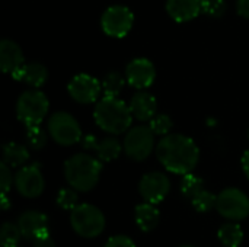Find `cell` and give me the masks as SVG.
Segmentation results:
<instances>
[{"label": "cell", "instance_id": "6da1fadb", "mask_svg": "<svg viewBox=\"0 0 249 247\" xmlns=\"http://www.w3.org/2000/svg\"><path fill=\"white\" fill-rule=\"evenodd\" d=\"M156 156L160 165L171 173H193L200 160V148L193 138L182 134H169L156 146Z\"/></svg>", "mask_w": 249, "mask_h": 247}, {"label": "cell", "instance_id": "7a4b0ae2", "mask_svg": "<svg viewBox=\"0 0 249 247\" xmlns=\"http://www.w3.org/2000/svg\"><path fill=\"white\" fill-rule=\"evenodd\" d=\"M93 118L96 125L111 135L127 132L133 124L130 106L120 98L104 96L95 106Z\"/></svg>", "mask_w": 249, "mask_h": 247}, {"label": "cell", "instance_id": "3957f363", "mask_svg": "<svg viewBox=\"0 0 249 247\" xmlns=\"http://www.w3.org/2000/svg\"><path fill=\"white\" fill-rule=\"evenodd\" d=\"M102 163L86 153L71 156L64 163V176L70 188L77 192L92 191L101 178Z\"/></svg>", "mask_w": 249, "mask_h": 247}, {"label": "cell", "instance_id": "277c9868", "mask_svg": "<svg viewBox=\"0 0 249 247\" xmlns=\"http://www.w3.org/2000/svg\"><path fill=\"white\" fill-rule=\"evenodd\" d=\"M48 98L36 89L23 92L16 102V116L26 127H38L48 114Z\"/></svg>", "mask_w": 249, "mask_h": 247}, {"label": "cell", "instance_id": "5b68a950", "mask_svg": "<svg viewBox=\"0 0 249 247\" xmlns=\"http://www.w3.org/2000/svg\"><path fill=\"white\" fill-rule=\"evenodd\" d=\"M70 224L76 234L85 239H93L105 230V215L90 204H79L70 213Z\"/></svg>", "mask_w": 249, "mask_h": 247}, {"label": "cell", "instance_id": "8992f818", "mask_svg": "<svg viewBox=\"0 0 249 247\" xmlns=\"http://www.w3.org/2000/svg\"><path fill=\"white\" fill-rule=\"evenodd\" d=\"M48 134L50 137L60 146L69 147L74 146L82 141V128L76 118L69 112L60 111L50 116L48 124Z\"/></svg>", "mask_w": 249, "mask_h": 247}, {"label": "cell", "instance_id": "52a82bcc", "mask_svg": "<svg viewBox=\"0 0 249 247\" xmlns=\"http://www.w3.org/2000/svg\"><path fill=\"white\" fill-rule=\"evenodd\" d=\"M155 147V134L149 125H137L125 132L123 141V150L134 162L146 160Z\"/></svg>", "mask_w": 249, "mask_h": 247}, {"label": "cell", "instance_id": "ba28073f", "mask_svg": "<svg viewBox=\"0 0 249 247\" xmlns=\"http://www.w3.org/2000/svg\"><path fill=\"white\" fill-rule=\"evenodd\" d=\"M216 211L231 221H242L249 215L248 195L238 188H228L217 195Z\"/></svg>", "mask_w": 249, "mask_h": 247}, {"label": "cell", "instance_id": "9c48e42d", "mask_svg": "<svg viewBox=\"0 0 249 247\" xmlns=\"http://www.w3.org/2000/svg\"><path fill=\"white\" fill-rule=\"evenodd\" d=\"M134 23L133 12L123 4L109 6L101 16V28L102 31L112 38L125 36Z\"/></svg>", "mask_w": 249, "mask_h": 247}, {"label": "cell", "instance_id": "30bf717a", "mask_svg": "<svg viewBox=\"0 0 249 247\" xmlns=\"http://www.w3.org/2000/svg\"><path fill=\"white\" fill-rule=\"evenodd\" d=\"M13 179L16 191L25 198H36L44 192L45 181L38 163L20 167Z\"/></svg>", "mask_w": 249, "mask_h": 247}, {"label": "cell", "instance_id": "8fae6325", "mask_svg": "<svg viewBox=\"0 0 249 247\" xmlns=\"http://www.w3.org/2000/svg\"><path fill=\"white\" fill-rule=\"evenodd\" d=\"M171 191V181L162 172L146 173L139 182V192L142 198L152 205L162 202Z\"/></svg>", "mask_w": 249, "mask_h": 247}, {"label": "cell", "instance_id": "7c38bea8", "mask_svg": "<svg viewBox=\"0 0 249 247\" xmlns=\"http://www.w3.org/2000/svg\"><path fill=\"white\" fill-rule=\"evenodd\" d=\"M67 90L73 100H76L77 103L88 105V103H93L99 98L102 92V84L93 76L80 73V74H76L69 82Z\"/></svg>", "mask_w": 249, "mask_h": 247}, {"label": "cell", "instance_id": "4fadbf2b", "mask_svg": "<svg viewBox=\"0 0 249 247\" xmlns=\"http://www.w3.org/2000/svg\"><path fill=\"white\" fill-rule=\"evenodd\" d=\"M156 79V68L147 58H134L125 67V80L130 86L142 90L153 84Z\"/></svg>", "mask_w": 249, "mask_h": 247}, {"label": "cell", "instance_id": "5bb4252c", "mask_svg": "<svg viewBox=\"0 0 249 247\" xmlns=\"http://www.w3.org/2000/svg\"><path fill=\"white\" fill-rule=\"evenodd\" d=\"M80 143L85 150L93 151L96 154V159L101 163L115 160L123 151V146L120 144V141L115 137L98 138V137L89 134V135H85Z\"/></svg>", "mask_w": 249, "mask_h": 247}, {"label": "cell", "instance_id": "9a60e30c", "mask_svg": "<svg viewBox=\"0 0 249 247\" xmlns=\"http://www.w3.org/2000/svg\"><path fill=\"white\" fill-rule=\"evenodd\" d=\"M18 227L20 229L22 237L26 240H36L45 234H50L48 230V218L45 214L39 211H25L18 218Z\"/></svg>", "mask_w": 249, "mask_h": 247}, {"label": "cell", "instance_id": "2e32d148", "mask_svg": "<svg viewBox=\"0 0 249 247\" xmlns=\"http://www.w3.org/2000/svg\"><path fill=\"white\" fill-rule=\"evenodd\" d=\"M128 106H130V111L133 114V118L143 121V122H146V121L150 122L156 116L158 100L152 93L140 90L136 95H133Z\"/></svg>", "mask_w": 249, "mask_h": 247}, {"label": "cell", "instance_id": "e0dca14e", "mask_svg": "<svg viewBox=\"0 0 249 247\" xmlns=\"http://www.w3.org/2000/svg\"><path fill=\"white\" fill-rule=\"evenodd\" d=\"M25 64L22 48L12 39L0 41V68L3 73L13 74Z\"/></svg>", "mask_w": 249, "mask_h": 247}, {"label": "cell", "instance_id": "ac0fdd59", "mask_svg": "<svg viewBox=\"0 0 249 247\" xmlns=\"http://www.w3.org/2000/svg\"><path fill=\"white\" fill-rule=\"evenodd\" d=\"M12 77L34 89H38L45 84L48 79V70L41 63H25L12 74Z\"/></svg>", "mask_w": 249, "mask_h": 247}, {"label": "cell", "instance_id": "d6986e66", "mask_svg": "<svg viewBox=\"0 0 249 247\" xmlns=\"http://www.w3.org/2000/svg\"><path fill=\"white\" fill-rule=\"evenodd\" d=\"M166 12L177 22H188L201 13V0H166Z\"/></svg>", "mask_w": 249, "mask_h": 247}, {"label": "cell", "instance_id": "ffe728a7", "mask_svg": "<svg viewBox=\"0 0 249 247\" xmlns=\"http://www.w3.org/2000/svg\"><path fill=\"white\" fill-rule=\"evenodd\" d=\"M134 218H136L137 227L142 231L147 233V231H152L158 227L159 220H160V213L155 205L144 202V204H140L136 207Z\"/></svg>", "mask_w": 249, "mask_h": 247}, {"label": "cell", "instance_id": "44dd1931", "mask_svg": "<svg viewBox=\"0 0 249 247\" xmlns=\"http://www.w3.org/2000/svg\"><path fill=\"white\" fill-rule=\"evenodd\" d=\"M29 160V151L23 144L10 141L3 146V163L9 167H23V165Z\"/></svg>", "mask_w": 249, "mask_h": 247}, {"label": "cell", "instance_id": "7402d4cb", "mask_svg": "<svg viewBox=\"0 0 249 247\" xmlns=\"http://www.w3.org/2000/svg\"><path fill=\"white\" fill-rule=\"evenodd\" d=\"M217 237L225 247H239L244 240V231L239 224L226 223L219 229Z\"/></svg>", "mask_w": 249, "mask_h": 247}, {"label": "cell", "instance_id": "603a6c76", "mask_svg": "<svg viewBox=\"0 0 249 247\" xmlns=\"http://www.w3.org/2000/svg\"><path fill=\"white\" fill-rule=\"evenodd\" d=\"M125 77L120 74L118 71H111L104 76L101 84H102V92L107 98H118L121 90L124 89L125 84Z\"/></svg>", "mask_w": 249, "mask_h": 247}, {"label": "cell", "instance_id": "cb8c5ba5", "mask_svg": "<svg viewBox=\"0 0 249 247\" xmlns=\"http://www.w3.org/2000/svg\"><path fill=\"white\" fill-rule=\"evenodd\" d=\"M203 189H206L204 188V181L200 176H197L194 173H188V175L182 176V181H181V194L185 198L193 199Z\"/></svg>", "mask_w": 249, "mask_h": 247}, {"label": "cell", "instance_id": "d4e9b609", "mask_svg": "<svg viewBox=\"0 0 249 247\" xmlns=\"http://www.w3.org/2000/svg\"><path fill=\"white\" fill-rule=\"evenodd\" d=\"M22 239L20 229L18 224L13 223H4L0 230V242L3 247H18Z\"/></svg>", "mask_w": 249, "mask_h": 247}, {"label": "cell", "instance_id": "484cf974", "mask_svg": "<svg viewBox=\"0 0 249 247\" xmlns=\"http://www.w3.org/2000/svg\"><path fill=\"white\" fill-rule=\"evenodd\" d=\"M216 202H217V195L212 194L207 189H203L201 192H198L193 199L191 204L196 208V211L198 213H209L210 210L216 208Z\"/></svg>", "mask_w": 249, "mask_h": 247}, {"label": "cell", "instance_id": "4316f807", "mask_svg": "<svg viewBox=\"0 0 249 247\" xmlns=\"http://www.w3.org/2000/svg\"><path fill=\"white\" fill-rule=\"evenodd\" d=\"M172 127H174V122H172L171 116L166 115V114L156 115V116L149 122V128L152 130V132H153L155 135H162V137L169 135Z\"/></svg>", "mask_w": 249, "mask_h": 247}, {"label": "cell", "instance_id": "83f0119b", "mask_svg": "<svg viewBox=\"0 0 249 247\" xmlns=\"http://www.w3.org/2000/svg\"><path fill=\"white\" fill-rule=\"evenodd\" d=\"M26 143L32 150H41L47 144V132L39 125L26 128Z\"/></svg>", "mask_w": 249, "mask_h": 247}, {"label": "cell", "instance_id": "f1b7e54d", "mask_svg": "<svg viewBox=\"0 0 249 247\" xmlns=\"http://www.w3.org/2000/svg\"><path fill=\"white\" fill-rule=\"evenodd\" d=\"M228 9L226 0H201V13L213 19H219Z\"/></svg>", "mask_w": 249, "mask_h": 247}, {"label": "cell", "instance_id": "f546056e", "mask_svg": "<svg viewBox=\"0 0 249 247\" xmlns=\"http://www.w3.org/2000/svg\"><path fill=\"white\" fill-rule=\"evenodd\" d=\"M77 191H74L73 188H63L60 189L58 195H57V204L67 211H73L79 204H77Z\"/></svg>", "mask_w": 249, "mask_h": 247}, {"label": "cell", "instance_id": "4dcf8cb0", "mask_svg": "<svg viewBox=\"0 0 249 247\" xmlns=\"http://www.w3.org/2000/svg\"><path fill=\"white\" fill-rule=\"evenodd\" d=\"M12 182H15V179H12V172L10 167L6 163L0 165V188H1V195H7L10 188H12Z\"/></svg>", "mask_w": 249, "mask_h": 247}, {"label": "cell", "instance_id": "1f68e13d", "mask_svg": "<svg viewBox=\"0 0 249 247\" xmlns=\"http://www.w3.org/2000/svg\"><path fill=\"white\" fill-rule=\"evenodd\" d=\"M105 247H136V245L127 236H114L107 242Z\"/></svg>", "mask_w": 249, "mask_h": 247}, {"label": "cell", "instance_id": "d6a6232c", "mask_svg": "<svg viewBox=\"0 0 249 247\" xmlns=\"http://www.w3.org/2000/svg\"><path fill=\"white\" fill-rule=\"evenodd\" d=\"M32 247H55V243H54V240L51 239L50 234H45V236L34 240L32 242Z\"/></svg>", "mask_w": 249, "mask_h": 247}, {"label": "cell", "instance_id": "836d02e7", "mask_svg": "<svg viewBox=\"0 0 249 247\" xmlns=\"http://www.w3.org/2000/svg\"><path fill=\"white\" fill-rule=\"evenodd\" d=\"M236 10L239 16L249 19V0H236Z\"/></svg>", "mask_w": 249, "mask_h": 247}, {"label": "cell", "instance_id": "e575fe53", "mask_svg": "<svg viewBox=\"0 0 249 247\" xmlns=\"http://www.w3.org/2000/svg\"><path fill=\"white\" fill-rule=\"evenodd\" d=\"M242 169H244V173L247 175V178L249 179V150H247L242 156Z\"/></svg>", "mask_w": 249, "mask_h": 247}, {"label": "cell", "instance_id": "d590c367", "mask_svg": "<svg viewBox=\"0 0 249 247\" xmlns=\"http://www.w3.org/2000/svg\"><path fill=\"white\" fill-rule=\"evenodd\" d=\"M0 202H1V210H3V211H7V210H9V207H10V202H9L7 195H1Z\"/></svg>", "mask_w": 249, "mask_h": 247}, {"label": "cell", "instance_id": "8d00e7d4", "mask_svg": "<svg viewBox=\"0 0 249 247\" xmlns=\"http://www.w3.org/2000/svg\"><path fill=\"white\" fill-rule=\"evenodd\" d=\"M179 247H194V246H179Z\"/></svg>", "mask_w": 249, "mask_h": 247}, {"label": "cell", "instance_id": "74e56055", "mask_svg": "<svg viewBox=\"0 0 249 247\" xmlns=\"http://www.w3.org/2000/svg\"><path fill=\"white\" fill-rule=\"evenodd\" d=\"M248 135H249V132H248Z\"/></svg>", "mask_w": 249, "mask_h": 247}, {"label": "cell", "instance_id": "f35d334b", "mask_svg": "<svg viewBox=\"0 0 249 247\" xmlns=\"http://www.w3.org/2000/svg\"><path fill=\"white\" fill-rule=\"evenodd\" d=\"M18 247H19V246H18Z\"/></svg>", "mask_w": 249, "mask_h": 247}]
</instances>
